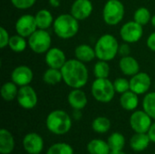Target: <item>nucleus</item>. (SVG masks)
Here are the masks:
<instances>
[{"label":"nucleus","mask_w":155,"mask_h":154,"mask_svg":"<svg viewBox=\"0 0 155 154\" xmlns=\"http://www.w3.org/2000/svg\"><path fill=\"white\" fill-rule=\"evenodd\" d=\"M151 85L152 79L147 73L139 72L130 79V90L138 95L146 94Z\"/></svg>","instance_id":"f8f14e48"},{"label":"nucleus","mask_w":155,"mask_h":154,"mask_svg":"<svg viewBox=\"0 0 155 154\" xmlns=\"http://www.w3.org/2000/svg\"><path fill=\"white\" fill-rule=\"evenodd\" d=\"M147 133H148L152 143H155V122L153 123V124H152V126H151V128H150V130L148 131Z\"/></svg>","instance_id":"58836bf2"},{"label":"nucleus","mask_w":155,"mask_h":154,"mask_svg":"<svg viewBox=\"0 0 155 154\" xmlns=\"http://www.w3.org/2000/svg\"><path fill=\"white\" fill-rule=\"evenodd\" d=\"M111 121L105 116H98L92 122V129L96 133H106L111 129Z\"/></svg>","instance_id":"cd10ccee"},{"label":"nucleus","mask_w":155,"mask_h":154,"mask_svg":"<svg viewBox=\"0 0 155 154\" xmlns=\"http://www.w3.org/2000/svg\"><path fill=\"white\" fill-rule=\"evenodd\" d=\"M94 74L95 78H108L110 74V65L108 62L98 60L94 67Z\"/></svg>","instance_id":"473e14b6"},{"label":"nucleus","mask_w":155,"mask_h":154,"mask_svg":"<svg viewBox=\"0 0 155 154\" xmlns=\"http://www.w3.org/2000/svg\"><path fill=\"white\" fill-rule=\"evenodd\" d=\"M52 44L50 34L44 29H37L28 37V45L30 49L37 54H45Z\"/></svg>","instance_id":"0eeeda50"},{"label":"nucleus","mask_w":155,"mask_h":154,"mask_svg":"<svg viewBox=\"0 0 155 154\" xmlns=\"http://www.w3.org/2000/svg\"><path fill=\"white\" fill-rule=\"evenodd\" d=\"M25 37H23L19 34H15L10 36L8 43V47L11 51L15 53H22L26 49L28 42L25 41Z\"/></svg>","instance_id":"c85d7f7f"},{"label":"nucleus","mask_w":155,"mask_h":154,"mask_svg":"<svg viewBox=\"0 0 155 154\" xmlns=\"http://www.w3.org/2000/svg\"><path fill=\"white\" fill-rule=\"evenodd\" d=\"M124 5L120 0H108L103 9V19L108 25H118L124 19Z\"/></svg>","instance_id":"423d86ee"},{"label":"nucleus","mask_w":155,"mask_h":154,"mask_svg":"<svg viewBox=\"0 0 155 154\" xmlns=\"http://www.w3.org/2000/svg\"><path fill=\"white\" fill-rule=\"evenodd\" d=\"M45 147L43 137L36 133H29L23 139V148L28 154L41 153Z\"/></svg>","instance_id":"ddd939ff"},{"label":"nucleus","mask_w":155,"mask_h":154,"mask_svg":"<svg viewBox=\"0 0 155 154\" xmlns=\"http://www.w3.org/2000/svg\"><path fill=\"white\" fill-rule=\"evenodd\" d=\"M37 154H41V153H37Z\"/></svg>","instance_id":"a18cd8bd"},{"label":"nucleus","mask_w":155,"mask_h":154,"mask_svg":"<svg viewBox=\"0 0 155 154\" xmlns=\"http://www.w3.org/2000/svg\"><path fill=\"white\" fill-rule=\"evenodd\" d=\"M10 40V35L7 32V30L1 26L0 27V48L4 49L6 46H8V43Z\"/></svg>","instance_id":"c9c22d12"},{"label":"nucleus","mask_w":155,"mask_h":154,"mask_svg":"<svg viewBox=\"0 0 155 154\" xmlns=\"http://www.w3.org/2000/svg\"><path fill=\"white\" fill-rule=\"evenodd\" d=\"M79 20L71 14H61L54 21L53 29L54 34L61 39H71L79 31Z\"/></svg>","instance_id":"7ed1b4c3"},{"label":"nucleus","mask_w":155,"mask_h":154,"mask_svg":"<svg viewBox=\"0 0 155 154\" xmlns=\"http://www.w3.org/2000/svg\"><path fill=\"white\" fill-rule=\"evenodd\" d=\"M143 110L155 121V92L147 93L143 99Z\"/></svg>","instance_id":"c756f323"},{"label":"nucleus","mask_w":155,"mask_h":154,"mask_svg":"<svg viewBox=\"0 0 155 154\" xmlns=\"http://www.w3.org/2000/svg\"><path fill=\"white\" fill-rule=\"evenodd\" d=\"M16 101L19 106L23 109L32 110L38 103V96L35 90L32 86L25 85L19 88Z\"/></svg>","instance_id":"9d476101"},{"label":"nucleus","mask_w":155,"mask_h":154,"mask_svg":"<svg viewBox=\"0 0 155 154\" xmlns=\"http://www.w3.org/2000/svg\"><path fill=\"white\" fill-rule=\"evenodd\" d=\"M10 1L12 5L19 10L28 9L32 7L36 2V0H10Z\"/></svg>","instance_id":"f704fd0d"},{"label":"nucleus","mask_w":155,"mask_h":154,"mask_svg":"<svg viewBox=\"0 0 155 154\" xmlns=\"http://www.w3.org/2000/svg\"><path fill=\"white\" fill-rule=\"evenodd\" d=\"M18 90L19 89L17 88V85L14 82H6L2 85L0 89L1 97L5 102H12L16 99Z\"/></svg>","instance_id":"393cba45"},{"label":"nucleus","mask_w":155,"mask_h":154,"mask_svg":"<svg viewBox=\"0 0 155 154\" xmlns=\"http://www.w3.org/2000/svg\"><path fill=\"white\" fill-rule=\"evenodd\" d=\"M153 154H155V152H154V153H153Z\"/></svg>","instance_id":"49530a36"},{"label":"nucleus","mask_w":155,"mask_h":154,"mask_svg":"<svg viewBox=\"0 0 155 154\" xmlns=\"http://www.w3.org/2000/svg\"><path fill=\"white\" fill-rule=\"evenodd\" d=\"M45 60L48 67L56 69H61L67 61L64 51L57 47H51L45 53Z\"/></svg>","instance_id":"dca6fc26"},{"label":"nucleus","mask_w":155,"mask_h":154,"mask_svg":"<svg viewBox=\"0 0 155 154\" xmlns=\"http://www.w3.org/2000/svg\"><path fill=\"white\" fill-rule=\"evenodd\" d=\"M74 56L77 60L85 64V63L92 62L96 57V54H95L94 48H93L89 44H82L75 47Z\"/></svg>","instance_id":"4be33fe9"},{"label":"nucleus","mask_w":155,"mask_h":154,"mask_svg":"<svg viewBox=\"0 0 155 154\" xmlns=\"http://www.w3.org/2000/svg\"><path fill=\"white\" fill-rule=\"evenodd\" d=\"M146 44L148 46V48L153 51V52H155V32L152 33L148 38H147V41H146Z\"/></svg>","instance_id":"4c0bfd02"},{"label":"nucleus","mask_w":155,"mask_h":154,"mask_svg":"<svg viewBox=\"0 0 155 154\" xmlns=\"http://www.w3.org/2000/svg\"><path fill=\"white\" fill-rule=\"evenodd\" d=\"M129 123L134 133H147L153 124V119L143 110H135L130 116Z\"/></svg>","instance_id":"6e6552de"},{"label":"nucleus","mask_w":155,"mask_h":154,"mask_svg":"<svg viewBox=\"0 0 155 154\" xmlns=\"http://www.w3.org/2000/svg\"><path fill=\"white\" fill-rule=\"evenodd\" d=\"M152 16L153 15H151L150 10L146 7L142 6L135 10V12L134 14V20L136 23L144 26V25H148L149 23H151Z\"/></svg>","instance_id":"2f4dec72"},{"label":"nucleus","mask_w":155,"mask_h":154,"mask_svg":"<svg viewBox=\"0 0 155 154\" xmlns=\"http://www.w3.org/2000/svg\"><path fill=\"white\" fill-rule=\"evenodd\" d=\"M152 141L148 133H134V134L130 139L129 144L133 151L136 152H142L149 147Z\"/></svg>","instance_id":"6ab92c4d"},{"label":"nucleus","mask_w":155,"mask_h":154,"mask_svg":"<svg viewBox=\"0 0 155 154\" xmlns=\"http://www.w3.org/2000/svg\"><path fill=\"white\" fill-rule=\"evenodd\" d=\"M107 143L109 144L111 152H117L124 150L126 141L123 133L119 132H114L110 134V136L107 139Z\"/></svg>","instance_id":"a878e982"},{"label":"nucleus","mask_w":155,"mask_h":154,"mask_svg":"<svg viewBox=\"0 0 155 154\" xmlns=\"http://www.w3.org/2000/svg\"><path fill=\"white\" fill-rule=\"evenodd\" d=\"M63 81L73 89H81L86 85L89 79L88 69L84 63L75 59H69L61 68Z\"/></svg>","instance_id":"f257e3e1"},{"label":"nucleus","mask_w":155,"mask_h":154,"mask_svg":"<svg viewBox=\"0 0 155 154\" xmlns=\"http://www.w3.org/2000/svg\"><path fill=\"white\" fill-rule=\"evenodd\" d=\"M143 26L134 20L128 21L124 24L120 29V36L122 40L128 44H134L140 41L143 35Z\"/></svg>","instance_id":"1a4fd4ad"},{"label":"nucleus","mask_w":155,"mask_h":154,"mask_svg":"<svg viewBox=\"0 0 155 154\" xmlns=\"http://www.w3.org/2000/svg\"><path fill=\"white\" fill-rule=\"evenodd\" d=\"M67 102L74 110H83L88 103L85 93L81 89H73L67 95Z\"/></svg>","instance_id":"f3484780"},{"label":"nucleus","mask_w":155,"mask_h":154,"mask_svg":"<svg viewBox=\"0 0 155 154\" xmlns=\"http://www.w3.org/2000/svg\"><path fill=\"white\" fill-rule=\"evenodd\" d=\"M73 125L72 117L64 110H54L45 119L46 129L54 135H64L70 132Z\"/></svg>","instance_id":"f03ea898"},{"label":"nucleus","mask_w":155,"mask_h":154,"mask_svg":"<svg viewBox=\"0 0 155 154\" xmlns=\"http://www.w3.org/2000/svg\"><path fill=\"white\" fill-rule=\"evenodd\" d=\"M15 28L17 34L23 37H29L33 33H35L38 29L35 15L29 14L21 15L16 20Z\"/></svg>","instance_id":"9b49d317"},{"label":"nucleus","mask_w":155,"mask_h":154,"mask_svg":"<svg viewBox=\"0 0 155 154\" xmlns=\"http://www.w3.org/2000/svg\"><path fill=\"white\" fill-rule=\"evenodd\" d=\"M110 154H126L125 152H124V151H117V152H111Z\"/></svg>","instance_id":"37998d69"},{"label":"nucleus","mask_w":155,"mask_h":154,"mask_svg":"<svg viewBox=\"0 0 155 154\" xmlns=\"http://www.w3.org/2000/svg\"><path fill=\"white\" fill-rule=\"evenodd\" d=\"M86 150L89 154H110L111 149L107 142L102 139H93L87 145Z\"/></svg>","instance_id":"b1692460"},{"label":"nucleus","mask_w":155,"mask_h":154,"mask_svg":"<svg viewBox=\"0 0 155 154\" xmlns=\"http://www.w3.org/2000/svg\"><path fill=\"white\" fill-rule=\"evenodd\" d=\"M154 65H155V63H154Z\"/></svg>","instance_id":"de8ad7c7"},{"label":"nucleus","mask_w":155,"mask_h":154,"mask_svg":"<svg viewBox=\"0 0 155 154\" xmlns=\"http://www.w3.org/2000/svg\"><path fill=\"white\" fill-rule=\"evenodd\" d=\"M15 147V141L13 134L6 129L0 130V153L11 154Z\"/></svg>","instance_id":"aec40b11"},{"label":"nucleus","mask_w":155,"mask_h":154,"mask_svg":"<svg viewBox=\"0 0 155 154\" xmlns=\"http://www.w3.org/2000/svg\"><path fill=\"white\" fill-rule=\"evenodd\" d=\"M130 52H131V47L129 45L128 43H125L119 45V50H118V54L124 57V56H127V55H130Z\"/></svg>","instance_id":"e433bc0d"},{"label":"nucleus","mask_w":155,"mask_h":154,"mask_svg":"<svg viewBox=\"0 0 155 154\" xmlns=\"http://www.w3.org/2000/svg\"><path fill=\"white\" fill-rule=\"evenodd\" d=\"M48 3L49 5L54 7V8H56L58 6H60L61 5V0H48Z\"/></svg>","instance_id":"ea45409f"},{"label":"nucleus","mask_w":155,"mask_h":154,"mask_svg":"<svg viewBox=\"0 0 155 154\" xmlns=\"http://www.w3.org/2000/svg\"><path fill=\"white\" fill-rule=\"evenodd\" d=\"M73 118L75 120H79L82 118V113H81V110H74V113H73Z\"/></svg>","instance_id":"a19ab883"},{"label":"nucleus","mask_w":155,"mask_h":154,"mask_svg":"<svg viewBox=\"0 0 155 154\" xmlns=\"http://www.w3.org/2000/svg\"><path fill=\"white\" fill-rule=\"evenodd\" d=\"M151 24H152V25L155 28V14L152 16V19H151Z\"/></svg>","instance_id":"79ce46f5"},{"label":"nucleus","mask_w":155,"mask_h":154,"mask_svg":"<svg viewBox=\"0 0 155 154\" xmlns=\"http://www.w3.org/2000/svg\"><path fill=\"white\" fill-rule=\"evenodd\" d=\"M113 83H114L115 92L120 94L130 90V80H127L126 78L119 77V78H116Z\"/></svg>","instance_id":"72a5a7b5"},{"label":"nucleus","mask_w":155,"mask_h":154,"mask_svg":"<svg viewBox=\"0 0 155 154\" xmlns=\"http://www.w3.org/2000/svg\"><path fill=\"white\" fill-rule=\"evenodd\" d=\"M33 78V71L27 65H18L11 73V81L19 87L29 85L32 83Z\"/></svg>","instance_id":"4468645a"},{"label":"nucleus","mask_w":155,"mask_h":154,"mask_svg":"<svg viewBox=\"0 0 155 154\" xmlns=\"http://www.w3.org/2000/svg\"><path fill=\"white\" fill-rule=\"evenodd\" d=\"M115 93L114 83L108 78H96L91 86V93L99 103H108L112 102Z\"/></svg>","instance_id":"39448f33"},{"label":"nucleus","mask_w":155,"mask_h":154,"mask_svg":"<svg viewBox=\"0 0 155 154\" xmlns=\"http://www.w3.org/2000/svg\"><path fill=\"white\" fill-rule=\"evenodd\" d=\"M45 154H74V150L69 143H56L47 149Z\"/></svg>","instance_id":"7c9ffc66"},{"label":"nucleus","mask_w":155,"mask_h":154,"mask_svg":"<svg viewBox=\"0 0 155 154\" xmlns=\"http://www.w3.org/2000/svg\"><path fill=\"white\" fill-rule=\"evenodd\" d=\"M154 87H155V83H154Z\"/></svg>","instance_id":"c03bdc74"},{"label":"nucleus","mask_w":155,"mask_h":154,"mask_svg":"<svg viewBox=\"0 0 155 154\" xmlns=\"http://www.w3.org/2000/svg\"><path fill=\"white\" fill-rule=\"evenodd\" d=\"M35 18L37 28L44 29V30H46L51 26H53L54 21L52 13L47 9H41L37 11L36 14L35 15Z\"/></svg>","instance_id":"5701e85b"},{"label":"nucleus","mask_w":155,"mask_h":154,"mask_svg":"<svg viewBox=\"0 0 155 154\" xmlns=\"http://www.w3.org/2000/svg\"><path fill=\"white\" fill-rule=\"evenodd\" d=\"M119 68L124 75L130 77L140 72V64L138 61L131 55L124 56L120 59Z\"/></svg>","instance_id":"a211bd4d"},{"label":"nucleus","mask_w":155,"mask_h":154,"mask_svg":"<svg viewBox=\"0 0 155 154\" xmlns=\"http://www.w3.org/2000/svg\"><path fill=\"white\" fill-rule=\"evenodd\" d=\"M119 43L116 37L111 34H104L98 38L94 45L96 58L110 62L114 60L118 54Z\"/></svg>","instance_id":"20e7f679"},{"label":"nucleus","mask_w":155,"mask_h":154,"mask_svg":"<svg viewBox=\"0 0 155 154\" xmlns=\"http://www.w3.org/2000/svg\"><path fill=\"white\" fill-rule=\"evenodd\" d=\"M119 102H120L121 107L124 110L132 112L137 109L139 105V97H138V94L129 90L121 94Z\"/></svg>","instance_id":"412c9836"},{"label":"nucleus","mask_w":155,"mask_h":154,"mask_svg":"<svg viewBox=\"0 0 155 154\" xmlns=\"http://www.w3.org/2000/svg\"><path fill=\"white\" fill-rule=\"evenodd\" d=\"M43 81L49 85H55L57 84H60L63 81L61 69L49 67L43 74Z\"/></svg>","instance_id":"bb28decb"},{"label":"nucleus","mask_w":155,"mask_h":154,"mask_svg":"<svg viewBox=\"0 0 155 154\" xmlns=\"http://www.w3.org/2000/svg\"><path fill=\"white\" fill-rule=\"evenodd\" d=\"M94 10L93 3L90 0H74L71 5L70 14L77 20L82 21L88 18Z\"/></svg>","instance_id":"2eb2a0df"}]
</instances>
